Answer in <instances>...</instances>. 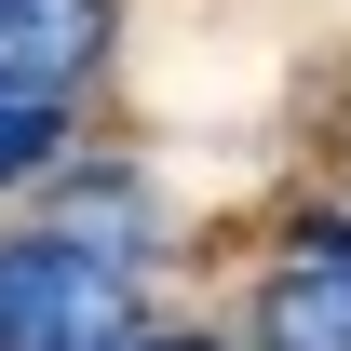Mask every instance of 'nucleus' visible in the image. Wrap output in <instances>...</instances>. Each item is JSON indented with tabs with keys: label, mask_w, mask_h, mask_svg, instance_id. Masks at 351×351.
I'll return each instance as SVG.
<instances>
[{
	"label": "nucleus",
	"mask_w": 351,
	"mask_h": 351,
	"mask_svg": "<svg viewBox=\"0 0 351 351\" xmlns=\"http://www.w3.org/2000/svg\"><path fill=\"white\" fill-rule=\"evenodd\" d=\"M0 351H135V257L14 230L0 243Z\"/></svg>",
	"instance_id": "nucleus-1"
},
{
	"label": "nucleus",
	"mask_w": 351,
	"mask_h": 351,
	"mask_svg": "<svg viewBox=\"0 0 351 351\" xmlns=\"http://www.w3.org/2000/svg\"><path fill=\"white\" fill-rule=\"evenodd\" d=\"M257 351H351V217H311L257 284Z\"/></svg>",
	"instance_id": "nucleus-2"
},
{
	"label": "nucleus",
	"mask_w": 351,
	"mask_h": 351,
	"mask_svg": "<svg viewBox=\"0 0 351 351\" xmlns=\"http://www.w3.org/2000/svg\"><path fill=\"white\" fill-rule=\"evenodd\" d=\"M95 54H108V0H0V82L82 95Z\"/></svg>",
	"instance_id": "nucleus-3"
},
{
	"label": "nucleus",
	"mask_w": 351,
	"mask_h": 351,
	"mask_svg": "<svg viewBox=\"0 0 351 351\" xmlns=\"http://www.w3.org/2000/svg\"><path fill=\"white\" fill-rule=\"evenodd\" d=\"M68 162V95L41 82H0V189H27V176Z\"/></svg>",
	"instance_id": "nucleus-4"
},
{
	"label": "nucleus",
	"mask_w": 351,
	"mask_h": 351,
	"mask_svg": "<svg viewBox=\"0 0 351 351\" xmlns=\"http://www.w3.org/2000/svg\"><path fill=\"white\" fill-rule=\"evenodd\" d=\"M135 351H230V338H189V324H135Z\"/></svg>",
	"instance_id": "nucleus-5"
}]
</instances>
